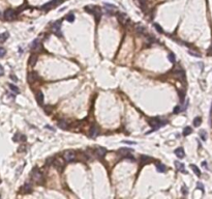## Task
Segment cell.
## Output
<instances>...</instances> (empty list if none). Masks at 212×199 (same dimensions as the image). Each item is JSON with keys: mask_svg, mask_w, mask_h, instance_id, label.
I'll return each instance as SVG.
<instances>
[{"mask_svg": "<svg viewBox=\"0 0 212 199\" xmlns=\"http://www.w3.org/2000/svg\"><path fill=\"white\" fill-rule=\"evenodd\" d=\"M31 177H32V180H33L34 182H38V183H40V182L44 181L43 174L40 173L36 168H34L33 170L31 171Z\"/></svg>", "mask_w": 212, "mask_h": 199, "instance_id": "cell-1", "label": "cell"}, {"mask_svg": "<svg viewBox=\"0 0 212 199\" xmlns=\"http://www.w3.org/2000/svg\"><path fill=\"white\" fill-rule=\"evenodd\" d=\"M149 123H150V126L154 129V130H157V129H159L160 127L165 126L166 122L165 121H161L160 119H158V118H153V119H150Z\"/></svg>", "mask_w": 212, "mask_h": 199, "instance_id": "cell-2", "label": "cell"}, {"mask_svg": "<svg viewBox=\"0 0 212 199\" xmlns=\"http://www.w3.org/2000/svg\"><path fill=\"white\" fill-rule=\"evenodd\" d=\"M63 159H64V161H65V162L69 163V162L74 161L75 159H76V153H75L74 151L67 150V151H65V152L63 153Z\"/></svg>", "mask_w": 212, "mask_h": 199, "instance_id": "cell-3", "label": "cell"}, {"mask_svg": "<svg viewBox=\"0 0 212 199\" xmlns=\"http://www.w3.org/2000/svg\"><path fill=\"white\" fill-rule=\"evenodd\" d=\"M4 18L8 21H11V20H14L16 18V12L14 11L12 8H7L5 12H4Z\"/></svg>", "mask_w": 212, "mask_h": 199, "instance_id": "cell-4", "label": "cell"}, {"mask_svg": "<svg viewBox=\"0 0 212 199\" xmlns=\"http://www.w3.org/2000/svg\"><path fill=\"white\" fill-rule=\"evenodd\" d=\"M60 28H61V21H57L55 22L54 25H53V30L54 32L58 34V35L61 36V31H60Z\"/></svg>", "mask_w": 212, "mask_h": 199, "instance_id": "cell-5", "label": "cell"}, {"mask_svg": "<svg viewBox=\"0 0 212 199\" xmlns=\"http://www.w3.org/2000/svg\"><path fill=\"white\" fill-rule=\"evenodd\" d=\"M95 153H96V156L98 158L102 159L103 157H105L106 153H107V149L104 148V147H97L96 149H95Z\"/></svg>", "mask_w": 212, "mask_h": 199, "instance_id": "cell-6", "label": "cell"}, {"mask_svg": "<svg viewBox=\"0 0 212 199\" xmlns=\"http://www.w3.org/2000/svg\"><path fill=\"white\" fill-rule=\"evenodd\" d=\"M175 155L177 156L178 158H180V159H182V158H184L185 157V152H184V149L182 148V147H178L177 149H175Z\"/></svg>", "mask_w": 212, "mask_h": 199, "instance_id": "cell-7", "label": "cell"}, {"mask_svg": "<svg viewBox=\"0 0 212 199\" xmlns=\"http://www.w3.org/2000/svg\"><path fill=\"white\" fill-rule=\"evenodd\" d=\"M118 20H119V22L121 23V24H125V23H127V21H128V17H127V15H125V14H119L118 15Z\"/></svg>", "mask_w": 212, "mask_h": 199, "instance_id": "cell-8", "label": "cell"}, {"mask_svg": "<svg viewBox=\"0 0 212 199\" xmlns=\"http://www.w3.org/2000/svg\"><path fill=\"white\" fill-rule=\"evenodd\" d=\"M38 79V76L35 73H29V75H28V81L30 82V83H33V82H35Z\"/></svg>", "mask_w": 212, "mask_h": 199, "instance_id": "cell-9", "label": "cell"}, {"mask_svg": "<svg viewBox=\"0 0 212 199\" xmlns=\"http://www.w3.org/2000/svg\"><path fill=\"white\" fill-rule=\"evenodd\" d=\"M175 165H176V168H177L178 171L185 172V167H184V164L183 163H180L178 161H175Z\"/></svg>", "mask_w": 212, "mask_h": 199, "instance_id": "cell-10", "label": "cell"}, {"mask_svg": "<svg viewBox=\"0 0 212 199\" xmlns=\"http://www.w3.org/2000/svg\"><path fill=\"white\" fill-rule=\"evenodd\" d=\"M36 61H37V56L35 55V54H32V55L30 56V58H29V62L28 63H29L30 66H34Z\"/></svg>", "mask_w": 212, "mask_h": 199, "instance_id": "cell-11", "label": "cell"}, {"mask_svg": "<svg viewBox=\"0 0 212 199\" xmlns=\"http://www.w3.org/2000/svg\"><path fill=\"white\" fill-rule=\"evenodd\" d=\"M39 45H40V41H39V39L38 38L34 39V41L32 42V44H31V49L34 50V51H36V50L39 48Z\"/></svg>", "mask_w": 212, "mask_h": 199, "instance_id": "cell-12", "label": "cell"}, {"mask_svg": "<svg viewBox=\"0 0 212 199\" xmlns=\"http://www.w3.org/2000/svg\"><path fill=\"white\" fill-rule=\"evenodd\" d=\"M151 161V158L150 157H148V156H141V158H140V162H141V165H144V164H146V163H148V162H150Z\"/></svg>", "mask_w": 212, "mask_h": 199, "instance_id": "cell-13", "label": "cell"}, {"mask_svg": "<svg viewBox=\"0 0 212 199\" xmlns=\"http://www.w3.org/2000/svg\"><path fill=\"white\" fill-rule=\"evenodd\" d=\"M97 133H98V129L96 128V126H92L91 129H90V137L94 138L97 135Z\"/></svg>", "mask_w": 212, "mask_h": 199, "instance_id": "cell-14", "label": "cell"}, {"mask_svg": "<svg viewBox=\"0 0 212 199\" xmlns=\"http://www.w3.org/2000/svg\"><path fill=\"white\" fill-rule=\"evenodd\" d=\"M36 100H37L39 105H43L44 104V93L42 91H39V92L36 93Z\"/></svg>", "mask_w": 212, "mask_h": 199, "instance_id": "cell-15", "label": "cell"}, {"mask_svg": "<svg viewBox=\"0 0 212 199\" xmlns=\"http://www.w3.org/2000/svg\"><path fill=\"white\" fill-rule=\"evenodd\" d=\"M136 31H137L139 34H145L146 29H145V27L142 26V25H137V26H136Z\"/></svg>", "mask_w": 212, "mask_h": 199, "instance_id": "cell-16", "label": "cell"}, {"mask_svg": "<svg viewBox=\"0 0 212 199\" xmlns=\"http://www.w3.org/2000/svg\"><path fill=\"white\" fill-rule=\"evenodd\" d=\"M57 124H58V127L60 129H63V130H65V129L68 128V124H67V122L65 121V120H59Z\"/></svg>", "mask_w": 212, "mask_h": 199, "instance_id": "cell-17", "label": "cell"}, {"mask_svg": "<svg viewBox=\"0 0 212 199\" xmlns=\"http://www.w3.org/2000/svg\"><path fill=\"white\" fill-rule=\"evenodd\" d=\"M22 190H23V192H24V193H28V192H30V191L32 190V188H31V185H30L29 182H26V183H25V185L23 186Z\"/></svg>", "mask_w": 212, "mask_h": 199, "instance_id": "cell-18", "label": "cell"}, {"mask_svg": "<svg viewBox=\"0 0 212 199\" xmlns=\"http://www.w3.org/2000/svg\"><path fill=\"white\" fill-rule=\"evenodd\" d=\"M190 168L193 169V171L195 172V174H196L197 176H201V171H200V169H199L198 167H197L196 165H194V164H191V165H190Z\"/></svg>", "mask_w": 212, "mask_h": 199, "instance_id": "cell-19", "label": "cell"}, {"mask_svg": "<svg viewBox=\"0 0 212 199\" xmlns=\"http://www.w3.org/2000/svg\"><path fill=\"white\" fill-rule=\"evenodd\" d=\"M105 6L108 7L107 8V13L108 14H111V11H114V9L116 8L115 5H112V4H109V3H105Z\"/></svg>", "mask_w": 212, "mask_h": 199, "instance_id": "cell-20", "label": "cell"}, {"mask_svg": "<svg viewBox=\"0 0 212 199\" xmlns=\"http://www.w3.org/2000/svg\"><path fill=\"white\" fill-rule=\"evenodd\" d=\"M156 170L158 172H165L167 170V168L165 165H163V164H158V165H156Z\"/></svg>", "mask_w": 212, "mask_h": 199, "instance_id": "cell-21", "label": "cell"}, {"mask_svg": "<svg viewBox=\"0 0 212 199\" xmlns=\"http://www.w3.org/2000/svg\"><path fill=\"white\" fill-rule=\"evenodd\" d=\"M191 132H193V129H191L190 127H185V128L183 129V135H184V136L189 135Z\"/></svg>", "mask_w": 212, "mask_h": 199, "instance_id": "cell-22", "label": "cell"}, {"mask_svg": "<svg viewBox=\"0 0 212 199\" xmlns=\"http://www.w3.org/2000/svg\"><path fill=\"white\" fill-rule=\"evenodd\" d=\"M201 122H202V118H201L200 116L196 117V118L194 119V126H195V127H199L200 124H201Z\"/></svg>", "mask_w": 212, "mask_h": 199, "instance_id": "cell-23", "label": "cell"}, {"mask_svg": "<svg viewBox=\"0 0 212 199\" xmlns=\"http://www.w3.org/2000/svg\"><path fill=\"white\" fill-rule=\"evenodd\" d=\"M8 37V32H4L0 34V43H3Z\"/></svg>", "mask_w": 212, "mask_h": 199, "instance_id": "cell-24", "label": "cell"}, {"mask_svg": "<svg viewBox=\"0 0 212 199\" xmlns=\"http://www.w3.org/2000/svg\"><path fill=\"white\" fill-rule=\"evenodd\" d=\"M199 134H200V137H201L202 140H203V141H206V139H207V134H206V131L201 130Z\"/></svg>", "mask_w": 212, "mask_h": 199, "instance_id": "cell-25", "label": "cell"}, {"mask_svg": "<svg viewBox=\"0 0 212 199\" xmlns=\"http://www.w3.org/2000/svg\"><path fill=\"white\" fill-rule=\"evenodd\" d=\"M66 21H68V22H70V23L75 21V15H74L73 13L68 14L67 16H66Z\"/></svg>", "mask_w": 212, "mask_h": 199, "instance_id": "cell-26", "label": "cell"}, {"mask_svg": "<svg viewBox=\"0 0 212 199\" xmlns=\"http://www.w3.org/2000/svg\"><path fill=\"white\" fill-rule=\"evenodd\" d=\"M9 88H11L13 90V92H15V93H19L20 92V89L17 86H15L14 84H9Z\"/></svg>", "mask_w": 212, "mask_h": 199, "instance_id": "cell-27", "label": "cell"}, {"mask_svg": "<svg viewBox=\"0 0 212 199\" xmlns=\"http://www.w3.org/2000/svg\"><path fill=\"white\" fill-rule=\"evenodd\" d=\"M154 29H155V30L157 31L158 33H163V32H164L163 28H161V27L159 26V24H157V23H155V24H154Z\"/></svg>", "mask_w": 212, "mask_h": 199, "instance_id": "cell-28", "label": "cell"}, {"mask_svg": "<svg viewBox=\"0 0 212 199\" xmlns=\"http://www.w3.org/2000/svg\"><path fill=\"white\" fill-rule=\"evenodd\" d=\"M188 54H190V55H193V56H196V57H200L201 56L200 53L194 51V50H188Z\"/></svg>", "mask_w": 212, "mask_h": 199, "instance_id": "cell-29", "label": "cell"}, {"mask_svg": "<svg viewBox=\"0 0 212 199\" xmlns=\"http://www.w3.org/2000/svg\"><path fill=\"white\" fill-rule=\"evenodd\" d=\"M168 58H169V60H170L171 62H172V63H174V62H175V60H176V59H175V55H174L173 53H170L169 55H168Z\"/></svg>", "mask_w": 212, "mask_h": 199, "instance_id": "cell-30", "label": "cell"}, {"mask_svg": "<svg viewBox=\"0 0 212 199\" xmlns=\"http://www.w3.org/2000/svg\"><path fill=\"white\" fill-rule=\"evenodd\" d=\"M5 53H6L5 49H4V48H0V58L3 57L4 55H5Z\"/></svg>", "mask_w": 212, "mask_h": 199, "instance_id": "cell-31", "label": "cell"}, {"mask_svg": "<svg viewBox=\"0 0 212 199\" xmlns=\"http://www.w3.org/2000/svg\"><path fill=\"white\" fill-rule=\"evenodd\" d=\"M197 187H198V189H200L202 192H204V186H203V183H202V182H199L198 183H197Z\"/></svg>", "mask_w": 212, "mask_h": 199, "instance_id": "cell-32", "label": "cell"}, {"mask_svg": "<svg viewBox=\"0 0 212 199\" xmlns=\"http://www.w3.org/2000/svg\"><path fill=\"white\" fill-rule=\"evenodd\" d=\"M181 191H182V193L184 194V195H186V194H187V188H186L185 186H183L182 189H181Z\"/></svg>", "mask_w": 212, "mask_h": 199, "instance_id": "cell-33", "label": "cell"}, {"mask_svg": "<svg viewBox=\"0 0 212 199\" xmlns=\"http://www.w3.org/2000/svg\"><path fill=\"white\" fill-rule=\"evenodd\" d=\"M3 74H4V68H3V66L0 64V77L1 76H3Z\"/></svg>", "mask_w": 212, "mask_h": 199, "instance_id": "cell-34", "label": "cell"}, {"mask_svg": "<svg viewBox=\"0 0 212 199\" xmlns=\"http://www.w3.org/2000/svg\"><path fill=\"white\" fill-rule=\"evenodd\" d=\"M180 110H181V108H180L179 106H177V107H175V109H174V111H173V112H174V113H178Z\"/></svg>", "mask_w": 212, "mask_h": 199, "instance_id": "cell-35", "label": "cell"}, {"mask_svg": "<svg viewBox=\"0 0 212 199\" xmlns=\"http://www.w3.org/2000/svg\"><path fill=\"white\" fill-rule=\"evenodd\" d=\"M53 160H54L53 158H50V159H48V160H47V163H48V164H52Z\"/></svg>", "mask_w": 212, "mask_h": 199, "instance_id": "cell-36", "label": "cell"}, {"mask_svg": "<svg viewBox=\"0 0 212 199\" xmlns=\"http://www.w3.org/2000/svg\"><path fill=\"white\" fill-rule=\"evenodd\" d=\"M202 166H203L204 168H207V162H205V161H204L203 163H202Z\"/></svg>", "mask_w": 212, "mask_h": 199, "instance_id": "cell-37", "label": "cell"}, {"mask_svg": "<svg viewBox=\"0 0 212 199\" xmlns=\"http://www.w3.org/2000/svg\"><path fill=\"white\" fill-rule=\"evenodd\" d=\"M209 53H210V54H212V47L210 48V51H209Z\"/></svg>", "mask_w": 212, "mask_h": 199, "instance_id": "cell-38", "label": "cell"}, {"mask_svg": "<svg viewBox=\"0 0 212 199\" xmlns=\"http://www.w3.org/2000/svg\"><path fill=\"white\" fill-rule=\"evenodd\" d=\"M0 182H1V181H0Z\"/></svg>", "mask_w": 212, "mask_h": 199, "instance_id": "cell-39", "label": "cell"}]
</instances>
